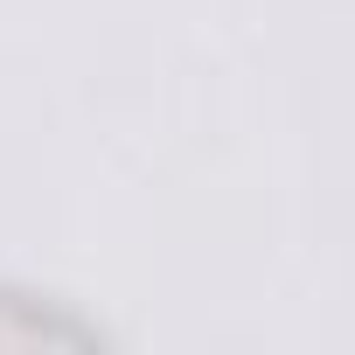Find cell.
Here are the masks:
<instances>
[{"mask_svg":"<svg viewBox=\"0 0 355 355\" xmlns=\"http://www.w3.org/2000/svg\"><path fill=\"white\" fill-rule=\"evenodd\" d=\"M105 327L77 320L49 293H15L0 286V355H28V348H98Z\"/></svg>","mask_w":355,"mask_h":355,"instance_id":"6da1fadb","label":"cell"}]
</instances>
